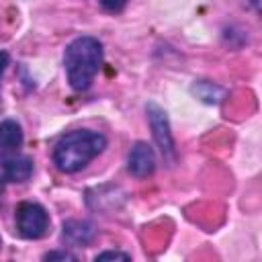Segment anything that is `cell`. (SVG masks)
Returning a JSON list of instances; mask_svg holds the SVG:
<instances>
[{
    "label": "cell",
    "instance_id": "obj_1",
    "mask_svg": "<svg viewBox=\"0 0 262 262\" xmlns=\"http://www.w3.org/2000/svg\"><path fill=\"white\" fill-rule=\"evenodd\" d=\"M106 147V137L94 129H74L63 133L53 145V164L63 174L84 170Z\"/></svg>",
    "mask_w": 262,
    "mask_h": 262
},
{
    "label": "cell",
    "instance_id": "obj_2",
    "mask_svg": "<svg viewBox=\"0 0 262 262\" xmlns=\"http://www.w3.org/2000/svg\"><path fill=\"white\" fill-rule=\"evenodd\" d=\"M104 59L102 43L96 37L82 35L70 41L63 49V70L68 84L76 92H84L92 86Z\"/></svg>",
    "mask_w": 262,
    "mask_h": 262
},
{
    "label": "cell",
    "instance_id": "obj_3",
    "mask_svg": "<svg viewBox=\"0 0 262 262\" xmlns=\"http://www.w3.org/2000/svg\"><path fill=\"white\" fill-rule=\"evenodd\" d=\"M16 231L25 239H41L49 231V213L35 201H23L14 209Z\"/></svg>",
    "mask_w": 262,
    "mask_h": 262
},
{
    "label": "cell",
    "instance_id": "obj_4",
    "mask_svg": "<svg viewBox=\"0 0 262 262\" xmlns=\"http://www.w3.org/2000/svg\"><path fill=\"white\" fill-rule=\"evenodd\" d=\"M145 115H147V123H149L154 141L160 147L164 160L168 164H174L176 162V143H174V137H172V131H170V121H168L166 111L162 106H158L156 102H147L145 104Z\"/></svg>",
    "mask_w": 262,
    "mask_h": 262
},
{
    "label": "cell",
    "instance_id": "obj_5",
    "mask_svg": "<svg viewBox=\"0 0 262 262\" xmlns=\"http://www.w3.org/2000/svg\"><path fill=\"white\" fill-rule=\"evenodd\" d=\"M33 160L29 156L4 154L0 156V182H27L33 176Z\"/></svg>",
    "mask_w": 262,
    "mask_h": 262
},
{
    "label": "cell",
    "instance_id": "obj_6",
    "mask_svg": "<svg viewBox=\"0 0 262 262\" xmlns=\"http://www.w3.org/2000/svg\"><path fill=\"white\" fill-rule=\"evenodd\" d=\"M127 170L135 178H145L156 170V154L147 141H135L127 156Z\"/></svg>",
    "mask_w": 262,
    "mask_h": 262
},
{
    "label": "cell",
    "instance_id": "obj_7",
    "mask_svg": "<svg viewBox=\"0 0 262 262\" xmlns=\"http://www.w3.org/2000/svg\"><path fill=\"white\" fill-rule=\"evenodd\" d=\"M63 242L70 244V246H88L94 235H96V229L90 221H80V219H70L63 223Z\"/></svg>",
    "mask_w": 262,
    "mask_h": 262
},
{
    "label": "cell",
    "instance_id": "obj_8",
    "mask_svg": "<svg viewBox=\"0 0 262 262\" xmlns=\"http://www.w3.org/2000/svg\"><path fill=\"white\" fill-rule=\"evenodd\" d=\"M23 141H25L23 127L14 119L0 121V151H4V154H16L18 147L23 145Z\"/></svg>",
    "mask_w": 262,
    "mask_h": 262
},
{
    "label": "cell",
    "instance_id": "obj_9",
    "mask_svg": "<svg viewBox=\"0 0 262 262\" xmlns=\"http://www.w3.org/2000/svg\"><path fill=\"white\" fill-rule=\"evenodd\" d=\"M192 90H194V94H196L203 102H209V104H217V102L221 100V94H223V90H221L219 86L211 84V82H196V84L192 86Z\"/></svg>",
    "mask_w": 262,
    "mask_h": 262
},
{
    "label": "cell",
    "instance_id": "obj_10",
    "mask_svg": "<svg viewBox=\"0 0 262 262\" xmlns=\"http://www.w3.org/2000/svg\"><path fill=\"white\" fill-rule=\"evenodd\" d=\"M129 258H131L129 254H125V252H113V250H106V252H100V254L94 256L96 262L98 260H129Z\"/></svg>",
    "mask_w": 262,
    "mask_h": 262
},
{
    "label": "cell",
    "instance_id": "obj_11",
    "mask_svg": "<svg viewBox=\"0 0 262 262\" xmlns=\"http://www.w3.org/2000/svg\"><path fill=\"white\" fill-rule=\"evenodd\" d=\"M98 2L108 12H121L125 8V4H127V0H98Z\"/></svg>",
    "mask_w": 262,
    "mask_h": 262
},
{
    "label": "cell",
    "instance_id": "obj_12",
    "mask_svg": "<svg viewBox=\"0 0 262 262\" xmlns=\"http://www.w3.org/2000/svg\"><path fill=\"white\" fill-rule=\"evenodd\" d=\"M43 258H45V260H76V256L70 254V252H66V250H59V252H47Z\"/></svg>",
    "mask_w": 262,
    "mask_h": 262
},
{
    "label": "cell",
    "instance_id": "obj_13",
    "mask_svg": "<svg viewBox=\"0 0 262 262\" xmlns=\"http://www.w3.org/2000/svg\"><path fill=\"white\" fill-rule=\"evenodd\" d=\"M8 61H10V55H8V51H0V80H2L4 72H6V66H8Z\"/></svg>",
    "mask_w": 262,
    "mask_h": 262
}]
</instances>
